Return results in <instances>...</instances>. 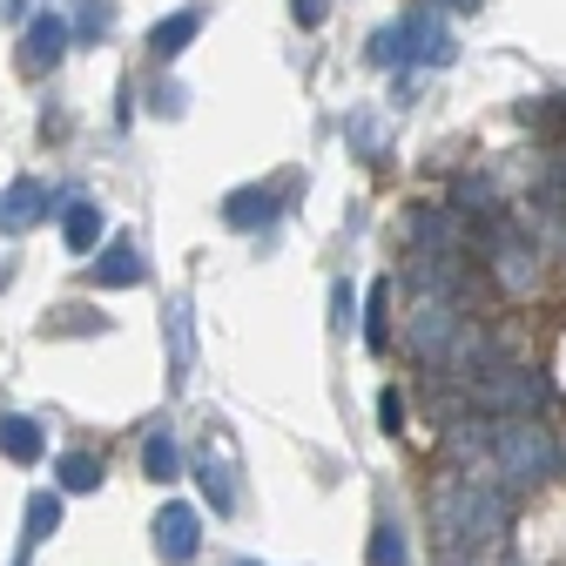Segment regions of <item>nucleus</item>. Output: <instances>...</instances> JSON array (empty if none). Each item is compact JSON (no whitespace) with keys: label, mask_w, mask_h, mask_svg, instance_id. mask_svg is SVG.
I'll list each match as a JSON object with an SVG mask.
<instances>
[{"label":"nucleus","mask_w":566,"mask_h":566,"mask_svg":"<svg viewBox=\"0 0 566 566\" xmlns=\"http://www.w3.org/2000/svg\"><path fill=\"white\" fill-rule=\"evenodd\" d=\"M506 520H513V492L500 479H472V472H452V465L439 472V485H432V533H439L452 566L492 553L506 539Z\"/></svg>","instance_id":"obj_1"},{"label":"nucleus","mask_w":566,"mask_h":566,"mask_svg":"<svg viewBox=\"0 0 566 566\" xmlns=\"http://www.w3.org/2000/svg\"><path fill=\"white\" fill-rule=\"evenodd\" d=\"M553 465H559V446H553V432H546L539 418H500V452H492V479H500L506 492L553 479Z\"/></svg>","instance_id":"obj_2"},{"label":"nucleus","mask_w":566,"mask_h":566,"mask_svg":"<svg viewBox=\"0 0 566 566\" xmlns=\"http://www.w3.org/2000/svg\"><path fill=\"white\" fill-rule=\"evenodd\" d=\"M465 398H472V411H485V418H533V411L553 398V385H546L539 371H526V365H485V371L465 385Z\"/></svg>","instance_id":"obj_3"},{"label":"nucleus","mask_w":566,"mask_h":566,"mask_svg":"<svg viewBox=\"0 0 566 566\" xmlns=\"http://www.w3.org/2000/svg\"><path fill=\"white\" fill-rule=\"evenodd\" d=\"M465 324H472V317H465V304H452V297L418 304V311H411V350H418V365L439 371V365L452 358V344L465 337Z\"/></svg>","instance_id":"obj_4"},{"label":"nucleus","mask_w":566,"mask_h":566,"mask_svg":"<svg viewBox=\"0 0 566 566\" xmlns=\"http://www.w3.org/2000/svg\"><path fill=\"white\" fill-rule=\"evenodd\" d=\"M485 256H492V276H500L506 297H526L533 283H539V243H533L526 230H513V223H492Z\"/></svg>","instance_id":"obj_5"},{"label":"nucleus","mask_w":566,"mask_h":566,"mask_svg":"<svg viewBox=\"0 0 566 566\" xmlns=\"http://www.w3.org/2000/svg\"><path fill=\"white\" fill-rule=\"evenodd\" d=\"M398 28H405V61H418V67H452L459 61V41H452L439 8H411Z\"/></svg>","instance_id":"obj_6"},{"label":"nucleus","mask_w":566,"mask_h":566,"mask_svg":"<svg viewBox=\"0 0 566 566\" xmlns=\"http://www.w3.org/2000/svg\"><path fill=\"white\" fill-rule=\"evenodd\" d=\"M405 283H411V297H418V304H432V297L465 304V270H459V250H418V256H411V270H405Z\"/></svg>","instance_id":"obj_7"},{"label":"nucleus","mask_w":566,"mask_h":566,"mask_svg":"<svg viewBox=\"0 0 566 566\" xmlns=\"http://www.w3.org/2000/svg\"><path fill=\"white\" fill-rule=\"evenodd\" d=\"M149 539H156V559H163V566H189V559H196V546H202V520H196V506L169 500V506L156 513Z\"/></svg>","instance_id":"obj_8"},{"label":"nucleus","mask_w":566,"mask_h":566,"mask_svg":"<svg viewBox=\"0 0 566 566\" xmlns=\"http://www.w3.org/2000/svg\"><path fill=\"white\" fill-rule=\"evenodd\" d=\"M67 41H75V21H61L54 8H41L28 21V34H21V67H28V75H48V67H61Z\"/></svg>","instance_id":"obj_9"},{"label":"nucleus","mask_w":566,"mask_h":566,"mask_svg":"<svg viewBox=\"0 0 566 566\" xmlns=\"http://www.w3.org/2000/svg\"><path fill=\"white\" fill-rule=\"evenodd\" d=\"M41 217H48V182L14 176L8 189H0V237H21V230H34Z\"/></svg>","instance_id":"obj_10"},{"label":"nucleus","mask_w":566,"mask_h":566,"mask_svg":"<svg viewBox=\"0 0 566 566\" xmlns=\"http://www.w3.org/2000/svg\"><path fill=\"white\" fill-rule=\"evenodd\" d=\"M88 276L102 283V291H135V283L142 276H149V270H142V256H135V243H108L95 263H88Z\"/></svg>","instance_id":"obj_11"},{"label":"nucleus","mask_w":566,"mask_h":566,"mask_svg":"<svg viewBox=\"0 0 566 566\" xmlns=\"http://www.w3.org/2000/svg\"><path fill=\"white\" fill-rule=\"evenodd\" d=\"M196 34H202V8H176V14H163V21L149 28V54H156V61H176Z\"/></svg>","instance_id":"obj_12"},{"label":"nucleus","mask_w":566,"mask_h":566,"mask_svg":"<svg viewBox=\"0 0 566 566\" xmlns=\"http://www.w3.org/2000/svg\"><path fill=\"white\" fill-rule=\"evenodd\" d=\"M270 217H276V196L256 189V182H243V189L223 196V223H230V230H263Z\"/></svg>","instance_id":"obj_13"},{"label":"nucleus","mask_w":566,"mask_h":566,"mask_svg":"<svg viewBox=\"0 0 566 566\" xmlns=\"http://www.w3.org/2000/svg\"><path fill=\"white\" fill-rule=\"evenodd\" d=\"M61 243L75 250V256H102V202H67Z\"/></svg>","instance_id":"obj_14"},{"label":"nucleus","mask_w":566,"mask_h":566,"mask_svg":"<svg viewBox=\"0 0 566 566\" xmlns=\"http://www.w3.org/2000/svg\"><path fill=\"white\" fill-rule=\"evenodd\" d=\"M0 452H8L14 465H34L48 452V432L34 418H21V411H0Z\"/></svg>","instance_id":"obj_15"},{"label":"nucleus","mask_w":566,"mask_h":566,"mask_svg":"<svg viewBox=\"0 0 566 566\" xmlns=\"http://www.w3.org/2000/svg\"><path fill=\"white\" fill-rule=\"evenodd\" d=\"M54 479H61V492H95V485L108 479V465H102L95 452H61Z\"/></svg>","instance_id":"obj_16"},{"label":"nucleus","mask_w":566,"mask_h":566,"mask_svg":"<svg viewBox=\"0 0 566 566\" xmlns=\"http://www.w3.org/2000/svg\"><path fill=\"white\" fill-rule=\"evenodd\" d=\"M54 526H61V500H54V492H34V500H28V533H21V559L41 539H54Z\"/></svg>","instance_id":"obj_17"},{"label":"nucleus","mask_w":566,"mask_h":566,"mask_svg":"<svg viewBox=\"0 0 566 566\" xmlns=\"http://www.w3.org/2000/svg\"><path fill=\"white\" fill-rule=\"evenodd\" d=\"M452 237H459V230H452L446 209H424V202L411 209V243H418V250H452Z\"/></svg>","instance_id":"obj_18"},{"label":"nucleus","mask_w":566,"mask_h":566,"mask_svg":"<svg viewBox=\"0 0 566 566\" xmlns=\"http://www.w3.org/2000/svg\"><path fill=\"white\" fill-rule=\"evenodd\" d=\"M142 472H149L156 485H169V479L182 472V452H176V439L163 432V424H156V439H149V446H142Z\"/></svg>","instance_id":"obj_19"},{"label":"nucleus","mask_w":566,"mask_h":566,"mask_svg":"<svg viewBox=\"0 0 566 566\" xmlns=\"http://www.w3.org/2000/svg\"><path fill=\"white\" fill-rule=\"evenodd\" d=\"M196 479H202V492H209V513H237V485H230V472L223 465H196Z\"/></svg>","instance_id":"obj_20"},{"label":"nucleus","mask_w":566,"mask_h":566,"mask_svg":"<svg viewBox=\"0 0 566 566\" xmlns=\"http://www.w3.org/2000/svg\"><path fill=\"white\" fill-rule=\"evenodd\" d=\"M365 61H371V67H398V61H405V28H398V21L378 28V34L365 41Z\"/></svg>","instance_id":"obj_21"},{"label":"nucleus","mask_w":566,"mask_h":566,"mask_svg":"<svg viewBox=\"0 0 566 566\" xmlns=\"http://www.w3.org/2000/svg\"><path fill=\"white\" fill-rule=\"evenodd\" d=\"M385 297H391V283L378 276L371 297H365V344H371V350H385Z\"/></svg>","instance_id":"obj_22"},{"label":"nucleus","mask_w":566,"mask_h":566,"mask_svg":"<svg viewBox=\"0 0 566 566\" xmlns=\"http://www.w3.org/2000/svg\"><path fill=\"white\" fill-rule=\"evenodd\" d=\"M371 566H405V533L398 526H371Z\"/></svg>","instance_id":"obj_23"},{"label":"nucleus","mask_w":566,"mask_h":566,"mask_svg":"<svg viewBox=\"0 0 566 566\" xmlns=\"http://www.w3.org/2000/svg\"><path fill=\"white\" fill-rule=\"evenodd\" d=\"M108 21H115V14H108V0H82V8H75V34H82V41H102Z\"/></svg>","instance_id":"obj_24"},{"label":"nucleus","mask_w":566,"mask_h":566,"mask_svg":"<svg viewBox=\"0 0 566 566\" xmlns=\"http://www.w3.org/2000/svg\"><path fill=\"white\" fill-rule=\"evenodd\" d=\"M378 418L385 432H405V391H378Z\"/></svg>","instance_id":"obj_25"},{"label":"nucleus","mask_w":566,"mask_h":566,"mask_svg":"<svg viewBox=\"0 0 566 566\" xmlns=\"http://www.w3.org/2000/svg\"><path fill=\"white\" fill-rule=\"evenodd\" d=\"M324 14H331V0H291V21L297 28H324Z\"/></svg>","instance_id":"obj_26"},{"label":"nucleus","mask_w":566,"mask_h":566,"mask_svg":"<svg viewBox=\"0 0 566 566\" xmlns=\"http://www.w3.org/2000/svg\"><path fill=\"white\" fill-rule=\"evenodd\" d=\"M350 304H358V297H350V283H337V291H331V331H350Z\"/></svg>","instance_id":"obj_27"},{"label":"nucleus","mask_w":566,"mask_h":566,"mask_svg":"<svg viewBox=\"0 0 566 566\" xmlns=\"http://www.w3.org/2000/svg\"><path fill=\"white\" fill-rule=\"evenodd\" d=\"M446 8H479V0H446Z\"/></svg>","instance_id":"obj_28"},{"label":"nucleus","mask_w":566,"mask_h":566,"mask_svg":"<svg viewBox=\"0 0 566 566\" xmlns=\"http://www.w3.org/2000/svg\"><path fill=\"white\" fill-rule=\"evenodd\" d=\"M243 566H256V559H243Z\"/></svg>","instance_id":"obj_29"}]
</instances>
